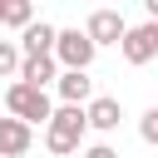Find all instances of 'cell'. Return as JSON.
Listing matches in <instances>:
<instances>
[{"label":"cell","mask_w":158,"mask_h":158,"mask_svg":"<svg viewBox=\"0 0 158 158\" xmlns=\"http://www.w3.org/2000/svg\"><path fill=\"white\" fill-rule=\"evenodd\" d=\"M148 40H153V54H158V25H148Z\"/></svg>","instance_id":"15"},{"label":"cell","mask_w":158,"mask_h":158,"mask_svg":"<svg viewBox=\"0 0 158 158\" xmlns=\"http://www.w3.org/2000/svg\"><path fill=\"white\" fill-rule=\"evenodd\" d=\"M54 84H59V99H64V104H79V109H84V99L94 94V79H89V74H79V69H64Z\"/></svg>","instance_id":"9"},{"label":"cell","mask_w":158,"mask_h":158,"mask_svg":"<svg viewBox=\"0 0 158 158\" xmlns=\"http://www.w3.org/2000/svg\"><path fill=\"white\" fill-rule=\"evenodd\" d=\"M54 79H59V64H54V54L20 59V74H15V84H25V89H44V84H54Z\"/></svg>","instance_id":"6"},{"label":"cell","mask_w":158,"mask_h":158,"mask_svg":"<svg viewBox=\"0 0 158 158\" xmlns=\"http://www.w3.org/2000/svg\"><path fill=\"white\" fill-rule=\"evenodd\" d=\"M54 64L84 74V69L94 64V44H89V35H84V30H59V35H54Z\"/></svg>","instance_id":"3"},{"label":"cell","mask_w":158,"mask_h":158,"mask_svg":"<svg viewBox=\"0 0 158 158\" xmlns=\"http://www.w3.org/2000/svg\"><path fill=\"white\" fill-rule=\"evenodd\" d=\"M84 109L79 104H64V109H54L49 114V123H44V148L54 153V158H74L79 153V143H84Z\"/></svg>","instance_id":"1"},{"label":"cell","mask_w":158,"mask_h":158,"mask_svg":"<svg viewBox=\"0 0 158 158\" xmlns=\"http://www.w3.org/2000/svg\"><path fill=\"white\" fill-rule=\"evenodd\" d=\"M5 109H10V118H20V123H49V114H54L49 94H44V89H25V84H10V89H5Z\"/></svg>","instance_id":"2"},{"label":"cell","mask_w":158,"mask_h":158,"mask_svg":"<svg viewBox=\"0 0 158 158\" xmlns=\"http://www.w3.org/2000/svg\"><path fill=\"white\" fill-rule=\"evenodd\" d=\"M123 59L128 64H148L153 59V40H148V25H138V30H123Z\"/></svg>","instance_id":"10"},{"label":"cell","mask_w":158,"mask_h":158,"mask_svg":"<svg viewBox=\"0 0 158 158\" xmlns=\"http://www.w3.org/2000/svg\"><path fill=\"white\" fill-rule=\"evenodd\" d=\"M118 118H123V109H118V99H109V94L84 104V123H89V128H99V133L118 128Z\"/></svg>","instance_id":"7"},{"label":"cell","mask_w":158,"mask_h":158,"mask_svg":"<svg viewBox=\"0 0 158 158\" xmlns=\"http://www.w3.org/2000/svg\"><path fill=\"white\" fill-rule=\"evenodd\" d=\"M15 74H20V44L0 40V79H15Z\"/></svg>","instance_id":"12"},{"label":"cell","mask_w":158,"mask_h":158,"mask_svg":"<svg viewBox=\"0 0 158 158\" xmlns=\"http://www.w3.org/2000/svg\"><path fill=\"white\" fill-rule=\"evenodd\" d=\"M84 158H118V153H114L109 143H94V148H84Z\"/></svg>","instance_id":"14"},{"label":"cell","mask_w":158,"mask_h":158,"mask_svg":"<svg viewBox=\"0 0 158 158\" xmlns=\"http://www.w3.org/2000/svg\"><path fill=\"white\" fill-rule=\"evenodd\" d=\"M54 25H44V20H35V25H25L20 30V59H40V54H54Z\"/></svg>","instance_id":"5"},{"label":"cell","mask_w":158,"mask_h":158,"mask_svg":"<svg viewBox=\"0 0 158 158\" xmlns=\"http://www.w3.org/2000/svg\"><path fill=\"white\" fill-rule=\"evenodd\" d=\"M138 133H143V143H158V104L143 114V123H138Z\"/></svg>","instance_id":"13"},{"label":"cell","mask_w":158,"mask_h":158,"mask_svg":"<svg viewBox=\"0 0 158 158\" xmlns=\"http://www.w3.org/2000/svg\"><path fill=\"white\" fill-rule=\"evenodd\" d=\"M20 153H30V123L0 118V158H20Z\"/></svg>","instance_id":"8"},{"label":"cell","mask_w":158,"mask_h":158,"mask_svg":"<svg viewBox=\"0 0 158 158\" xmlns=\"http://www.w3.org/2000/svg\"><path fill=\"white\" fill-rule=\"evenodd\" d=\"M123 30H128V25H123V15H118V10H94V15H89V25H84V35H89V44H94V49H99V44H118V40H123Z\"/></svg>","instance_id":"4"},{"label":"cell","mask_w":158,"mask_h":158,"mask_svg":"<svg viewBox=\"0 0 158 158\" xmlns=\"http://www.w3.org/2000/svg\"><path fill=\"white\" fill-rule=\"evenodd\" d=\"M0 25H10V30L35 25V5L30 0H0Z\"/></svg>","instance_id":"11"}]
</instances>
